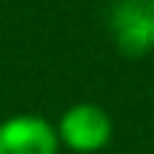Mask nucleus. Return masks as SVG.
<instances>
[{
	"mask_svg": "<svg viewBox=\"0 0 154 154\" xmlns=\"http://www.w3.org/2000/svg\"><path fill=\"white\" fill-rule=\"evenodd\" d=\"M57 127V138L65 149L76 154H95L106 149L114 135V122L108 111L97 103H76L62 111Z\"/></svg>",
	"mask_w": 154,
	"mask_h": 154,
	"instance_id": "nucleus-1",
	"label": "nucleus"
},
{
	"mask_svg": "<svg viewBox=\"0 0 154 154\" xmlns=\"http://www.w3.org/2000/svg\"><path fill=\"white\" fill-rule=\"evenodd\" d=\"M108 27L122 54H149L154 49V0H116L108 14Z\"/></svg>",
	"mask_w": 154,
	"mask_h": 154,
	"instance_id": "nucleus-2",
	"label": "nucleus"
},
{
	"mask_svg": "<svg viewBox=\"0 0 154 154\" xmlns=\"http://www.w3.org/2000/svg\"><path fill=\"white\" fill-rule=\"evenodd\" d=\"M57 127L35 114H14L0 122V154H60Z\"/></svg>",
	"mask_w": 154,
	"mask_h": 154,
	"instance_id": "nucleus-3",
	"label": "nucleus"
}]
</instances>
